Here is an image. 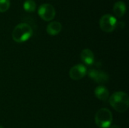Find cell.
<instances>
[{
  "mask_svg": "<svg viewBox=\"0 0 129 128\" xmlns=\"http://www.w3.org/2000/svg\"><path fill=\"white\" fill-rule=\"evenodd\" d=\"M94 94L95 97L101 101H107L110 97L109 91L104 85L98 86L94 90Z\"/></svg>",
  "mask_w": 129,
  "mask_h": 128,
  "instance_id": "obj_10",
  "label": "cell"
},
{
  "mask_svg": "<svg viewBox=\"0 0 129 128\" xmlns=\"http://www.w3.org/2000/svg\"><path fill=\"white\" fill-rule=\"evenodd\" d=\"M10 0H0V12L3 13L7 11L10 8Z\"/></svg>",
  "mask_w": 129,
  "mask_h": 128,
  "instance_id": "obj_13",
  "label": "cell"
},
{
  "mask_svg": "<svg viewBox=\"0 0 129 128\" xmlns=\"http://www.w3.org/2000/svg\"><path fill=\"white\" fill-rule=\"evenodd\" d=\"M23 9L26 12H34L36 9V4L34 0H26L23 3Z\"/></svg>",
  "mask_w": 129,
  "mask_h": 128,
  "instance_id": "obj_12",
  "label": "cell"
},
{
  "mask_svg": "<svg viewBox=\"0 0 129 128\" xmlns=\"http://www.w3.org/2000/svg\"><path fill=\"white\" fill-rule=\"evenodd\" d=\"M38 14L43 20L51 21L54 18L56 15V11L53 5H51V4L44 3L39 7Z\"/></svg>",
  "mask_w": 129,
  "mask_h": 128,
  "instance_id": "obj_5",
  "label": "cell"
},
{
  "mask_svg": "<svg viewBox=\"0 0 129 128\" xmlns=\"http://www.w3.org/2000/svg\"><path fill=\"white\" fill-rule=\"evenodd\" d=\"M88 75L94 81L98 84H105L109 81V75L101 70L91 69L88 71Z\"/></svg>",
  "mask_w": 129,
  "mask_h": 128,
  "instance_id": "obj_7",
  "label": "cell"
},
{
  "mask_svg": "<svg viewBox=\"0 0 129 128\" xmlns=\"http://www.w3.org/2000/svg\"><path fill=\"white\" fill-rule=\"evenodd\" d=\"M110 106L116 112L122 113L128 110L129 107V98L128 94L122 91H117L113 93L109 97Z\"/></svg>",
  "mask_w": 129,
  "mask_h": 128,
  "instance_id": "obj_1",
  "label": "cell"
},
{
  "mask_svg": "<svg viewBox=\"0 0 129 128\" xmlns=\"http://www.w3.org/2000/svg\"><path fill=\"white\" fill-rule=\"evenodd\" d=\"M62 24L58 22V21H52L51 23H49L47 26V28H46V31H47V33L49 35H58L61 30H62Z\"/></svg>",
  "mask_w": 129,
  "mask_h": 128,
  "instance_id": "obj_9",
  "label": "cell"
},
{
  "mask_svg": "<svg viewBox=\"0 0 129 128\" xmlns=\"http://www.w3.org/2000/svg\"><path fill=\"white\" fill-rule=\"evenodd\" d=\"M0 128H4L3 127H2V126H0Z\"/></svg>",
  "mask_w": 129,
  "mask_h": 128,
  "instance_id": "obj_15",
  "label": "cell"
},
{
  "mask_svg": "<svg viewBox=\"0 0 129 128\" xmlns=\"http://www.w3.org/2000/svg\"><path fill=\"white\" fill-rule=\"evenodd\" d=\"M87 69L83 64H77L73 66L69 72L70 78L74 81H79L87 75Z\"/></svg>",
  "mask_w": 129,
  "mask_h": 128,
  "instance_id": "obj_6",
  "label": "cell"
},
{
  "mask_svg": "<svg viewBox=\"0 0 129 128\" xmlns=\"http://www.w3.org/2000/svg\"><path fill=\"white\" fill-rule=\"evenodd\" d=\"M126 5L122 1L116 2L113 5V12L117 17H122L126 12Z\"/></svg>",
  "mask_w": 129,
  "mask_h": 128,
  "instance_id": "obj_11",
  "label": "cell"
},
{
  "mask_svg": "<svg viewBox=\"0 0 129 128\" xmlns=\"http://www.w3.org/2000/svg\"><path fill=\"white\" fill-rule=\"evenodd\" d=\"M113 121V115L110 109L102 108L95 115V123L99 128H109Z\"/></svg>",
  "mask_w": 129,
  "mask_h": 128,
  "instance_id": "obj_3",
  "label": "cell"
},
{
  "mask_svg": "<svg viewBox=\"0 0 129 128\" xmlns=\"http://www.w3.org/2000/svg\"><path fill=\"white\" fill-rule=\"evenodd\" d=\"M110 128H120L119 126H118V125H112V126H110Z\"/></svg>",
  "mask_w": 129,
  "mask_h": 128,
  "instance_id": "obj_14",
  "label": "cell"
},
{
  "mask_svg": "<svg viewBox=\"0 0 129 128\" xmlns=\"http://www.w3.org/2000/svg\"><path fill=\"white\" fill-rule=\"evenodd\" d=\"M99 25L101 30L104 32H112L116 28L117 20L112 14H106L101 17L99 20Z\"/></svg>",
  "mask_w": 129,
  "mask_h": 128,
  "instance_id": "obj_4",
  "label": "cell"
},
{
  "mask_svg": "<svg viewBox=\"0 0 129 128\" xmlns=\"http://www.w3.org/2000/svg\"><path fill=\"white\" fill-rule=\"evenodd\" d=\"M33 35V29L26 23L17 24L12 32V39L17 43H23Z\"/></svg>",
  "mask_w": 129,
  "mask_h": 128,
  "instance_id": "obj_2",
  "label": "cell"
},
{
  "mask_svg": "<svg viewBox=\"0 0 129 128\" xmlns=\"http://www.w3.org/2000/svg\"><path fill=\"white\" fill-rule=\"evenodd\" d=\"M80 58L82 62L88 66H91L94 63V54L89 48H85L81 51Z\"/></svg>",
  "mask_w": 129,
  "mask_h": 128,
  "instance_id": "obj_8",
  "label": "cell"
}]
</instances>
